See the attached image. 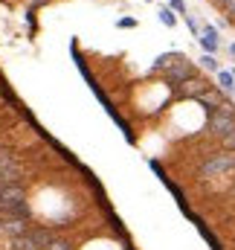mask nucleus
Instances as JSON below:
<instances>
[{
    "label": "nucleus",
    "mask_w": 235,
    "mask_h": 250,
    "mask_svg": "<svg viewBox=\"0 0 235 250\" xmlns=\"http://www.w3.org/2000/svg\"><path fill=\"white\" fill-rule=\"evenodd\" d=\"M163 76H166V82H169V84L180 87V84H186L189 79H195L197 73H195V64L189 62V59H183L180 53H175L172 64H169V67L163 70Z\"/></svg>",
    "instance_id": "1"
},
{
    "label": "nucleus",
    "mask_w": 235,
    "mask_h": 250,
    "mask_svg": "<svg viewBox=\"0 0 235 250\" xmlns=\"http://www.w3.org/2000/svg\"><path fill=\"white\" fill-rule=\"evenodd\" d=\"M206 128H209L212 137H224V140H227L235 131V111L233 108H227V111H209Z\"/></svg>",
    "instance_id": "2"
},
{
    "label": "nucleus",
    "mask_w": 235,
    "mask_h": 250,
    "mask_svg": "<svg viewBox=\"0 0 235 250\" xmlns=\"http://www.w3.org/2000/svg\"><path fill=\"white\" fill-rule=\"evenodd\" d=\"M230 169H235V151H218L200 166V175L203 178H218V175H227Z\"/></svg>",
    "instance_id": "3"
},
{
    "label": "nucleus",
    "mask_w": 235,
    "mask_h": 250,
    "mask_svg": "<svg viewBox=\"0 0 235 250\" xmlns=\"http://www.w3.org/2000/svg\"><path fill=\"white\" fill-rule=\"evenodd\" d=\"M209 90H212V84H209L206 79H200V76H195V79H189L186 84L177 87V93H180L183 99H200V96L209 93Z\"/></svg>",
    "instance_id": "4"
},
{
    "label": "nucleus",
    "mask_w": 235,
    "mask_h": 250,
    "mask_svg": "<svg viewBox=\"0 0 235 250\" xmlns=\"http://www.w3.org/2000/svg\"><path fill=\"white\" fill-rule=\"evenodd\" d=\"M197 102H200L203 108H209V111H227V108H233V105H230V99H227L221 90H209V93H203Z\"/></svg>",
    "instance_id": "5"
},
{
    "label": "nucleus",
    "mask_w": 235,
    "mask_h": 250,
    "mask_svg": "<svg viewBox=\"0 0 235 250\" xmlns=\"http://www.w3.org/2000/svg\"><path fill=\"white\" fill-rule=\"evenodd\" d=\"M26 230H29V221H20V218H6V221H0V233L9 236V239L26 236Z\"/></svg>",
    "instance_id": "6"
},
{
    "label": "nucleus",
    "mask_w": 235,
    "mask_h": 250,
    "mask_svg": "<svg viewBox=\"0 0 235 250\" xmlns=\"http://www.w3.org/2000/svg\"><path fill=\"white\" fill-rule=\"evenodd\" d=\"M26 236L38 245L41 250H47V245L56 239V230H50V227H35V224H29V230H26Z\"/></svg>",
    "instance_id": "7"
},
{
    "label": "nucleus",
    "mask_w": 235,
    "mask_h": 250,
    "mask_svg": "<svg viewBox=\"0 0 235 250\" xmlns=\"http://www.w3.org/2000/svg\"><path fill=\"white\" fill-rule=\"evenodd\" d=\"M197 41L203 44V50H206V56H215V50H218V29L215 26H203V32L197 35Z\"/></svg>",
    "instance_id": "8"
},
{
    "label": "nucleus",
    "mask_w": 235,
    "mask_h": 250,
    "mask_svg": "<svg viewBox=\"0 0 235 250\" xmlns=\"http://www.w3.org/2000/svg\"><path fill=\"white\" fill-rule=\"evenodd\" d=\"M218 84H221V90H227V93H235V79L230 70H218Z\"/></svg>",
    "instance_id": "9"
},
{
    "label": "nucleus",
    "mask_w": 235,
    "mask_h": 250,
    "mask_svg": "<svg viewBox=\"0 0 235 250\" xmlns=\"http://www.w3.org/2000/svg\"><path fill=\"white\" fill-rule=\"evenodd\" d=\"M12 250H41L29 236H18V239H12Z\"/></svg>",
    "instance_id": "10"
},
{
    "label": "nucleus",
    "mask_w": 235,
    "mask_h": 250,
    "mask_svg": "<svg viewBox=\"0 0 235 250\" xmlns=\"http://www.w3.org/2000/svg\"><path fill=\"white\" fill-rule=\"evenodd\" d=\"M172 59H175V53H163V56H157V59H154V70H166V67L172 64Z\"/></svg>",
    "instance_id": "11"
},
{
    "label": "nucleus",
    "mask_w": 235,
    "mask_h": 250,
    "mask_svg": "<svg viewBox=\"0 0 235 250\" xmlns=\"http://www.w3.org/2000/svg\"><path fill=\"white\" fill-rule=\"evenodd\" d=\"M200 67H203V70H212V73H218V70H221L218 62H215V56H206V53L200 56Z\"/></svg>",
    "instance_id": "12"
},
{
    "label": "nucleus",
    "mask_w": 235,
    "mask_h": 250,
    "mask_svg": "<svg viewBox=\"0 0 235 250\" xmlns=\"http://www.w3.org/2000/svg\"><path fill=\"white\" fill-rule=\"evenodd\" d=\"M47 250H73V245H70L67 239H59V236H56V239L47 245Z\"/></svg>",
    "instance_id": "13"
},
{
    "label": "nucleus",
    "mask_w": 235,
    "mask_h": 250,
    "mask_svg": "<svg viewBox=\"0 0 235 250\" xmlns=\"http://www.w3.org/2000/svg\"><path fill=\"white\" fill-rule=\"evenodd\" d=\"M160 21H163L166 26H175V23H177V18H175V12H172V9H160Z\"/></svg>",
    "instance_id": "14"
},
{
    "label": "nucleus",
    "mask_w": 235,
    "mask_h": 250,
    "mask_svg": "<svg viewBox=\"0 0 235 250\" xmlns=\"http://www.w3.org/2000/svg\"><path fill=\"white\" fill-rule=\"evenodd\" d=\"M215 3H218L227 15H233V18H235V0H215Z\"/></svg>",
    "instance_id": "15"
},
{
    "label": "nucleus",
    "mask_w": 235,
    "mask_h": 250,
    "mask_svg": "<svg viewBox=\"0 0 235 250\" xmlns=\"http://www.w3.org/2000/svg\"><path fill=\"white\" fill-rule=\"evenodd\" d=\"M172 12H177V15H186V3H183V0H172Z\"/></svg>",
    "instance_id": "16"
},
{
    "label": "nucleus",
    "mask_w": 235,
    "mask_h": 250,
    "mask_svg": "<svg viewBox=\"0 0 235 250\" xmlns=\"http://www.w3.org/2000/svg\"><path fill=\"white\" fill-rule=\"evenodd\" d=\"M117 26H122V29H134V26H137V21H134V18H122Z\"/></svg>",
    "instance_id": "17"
},
{
    "label": "nucleus",
    "mask_w": 235,
    "mask_h": 250,
    "mask_svg": "<svg viewBox=\"0 0 235 250\" xmlns=\"http://www.w3.org/2000/svg\"><path fill=\"white\" fill-rule=\"evenodd\" d=\"M224 146H227L230 151H235V131L230 134V137H227V140H224Z\"/></svg>",
    "instance_id": "18"
},
{
    "label": "nucleus",
    "mask_w": 235,
    "mask_h": 250,
    "mask_svg": "<svg viewBox=\"0 0 235 250\" xmlns=\"http://www.w3.org/2000/svg\"><path fill=\"white\" fill-rule=\"evenodd\" d=\"M227 50H230V56H235V44H230V47H227Z\"/></svg>",
    "instance_id": "19"
},
{
    "label": "nucleus",
    "mask_w": 235,
    "mask_h": 250,
    "mask_svg": "<svg viewBox=\"0 0 235 250\" xmlns=\"http://www.w3.org/2000/svg\"><path fill=\"white\" fill-rule=\"evenodd\" d=\"M148 3H151V0H148Z\"/></svg>",
    "instance_id": "20"
}]
</instances>
